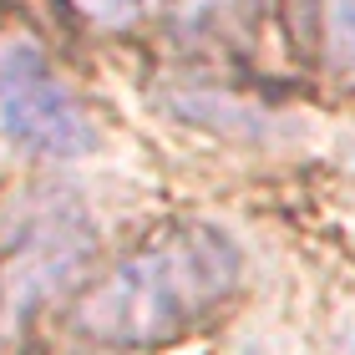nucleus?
<instances>
[{
	"label": "nucleus",
	"instance_id": "obj_1",
	"mask_svg": "<svg viewBox=\"0 0 355 355\" xmlns=\"http://www.w3.org/2000/svg\"><path fill=\"white\" fill-rule=\"evenodd\" d=\"M244 254L214 223H168L76 300V330L102 345H163L239 289Z\"/></svg>",
	"mask_w": 355,
	"mask_h": 355
},
{
	"label": "nucleus",
	"instance_id": "obj_2",
	"mask_svg": "<svg viewBox=\"0 0 355 355\" xmlns=\"http://www.w3.org/2000/svg\"><path fill=\"white\" fill-rule=\"evenodd\" d=\"M0 132L36 157H82L96 148V127L26 31L0 36Z\"/></svg>",
	"mask_w": 355,
	"mask_h": 355
},
{
	"label": "nucleus",
	"instance_id": "obj_3",
	"mask_svg": "<svg viewBox=\"0 0 355 355\" xmlns=\"http://www.w3.org/2000/svg\"><path fill=\"white\" fill-rule=\"evenodd\" d=\"M92 254V229L76 214H46L15 239L6 269H0V320L6 330L26 325L51 295H61Z\"/></svg>",
	"mask_w": 355,
	"mask_h": 355
},
{
	"label": "nucleus",
	"instance_id": "obj_4",
	"mask_svg": "<svg viewBox=\"0 0 355 355\" xmlns=\"http://www.w3.org/2000/svg\"><path fill=\"white\" fill-rule=\"evenodd\" d=\"M315 56L335 76H355V0H295Z\"/></svg>",
	"mask_w": 355,
	"mask_h": 355
},
{
	"label": "nucleus",
	"instance_id": "obj_5",
	"mask_svg": "<svg viewBox=\"0 0 355 355\" xmlns=\"http://www.w3.org/2000/svg\"><path fill=\"white\" fill-rule=\"evenodd\" d=\"M254 0H183L173 6V26L183 36H203V41H229L254 21Z\"/></svg>",
	"mask_w": 355,
	"mask_h": 355
},
{
	"label": "nucleus",
	"instance_id": "obj_6",
	"mask_svg": "<svg viewBox=\"0 0 355 355\" xmlns=\"http://www.w3.org/2000/svg\"><path fill=\"white\" fill-rule=\"evenodd\" d=\"M92 26H132L142 10H153L157 0H71Z\"/></svg>",
	"mask_w": 355,
	"mask_h": 355
}]
</instances>
